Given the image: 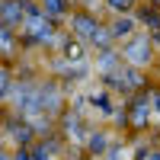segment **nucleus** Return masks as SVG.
Returning <instances> with one entry per match:
<instances>
[{
  "label": "nucleus",
  "mask_w": 160,
  "mask_h": 160,
  "mask_svg": "<svg viewBox=\"0 0 160 160\" xmlns=\"http://www.w3.org/2000/svg\"><path fill=\"white\" fill-rule=\"evenodd\" d=\"M112 3H115V10H128V3H131V0H112Z\"/></svg>",
  "instance_id": "7"
},
{
  "label": "nucleus",
  "mask_w": 160,
  "mask_h": 160,
  "mask_svg": "<svg viewBox=\"0 0 160 160\" xmlns=\"http://www.w3.org/2000/svg\"><path fill=\"white\" fill-rule=\"evenodd\" d=\"M128 29H131V22H128V19L115 22V35H128Z\"/></svg>",
  "instance_id": "5"
},
{
  "label": "nucleus",
  "mask_w": 160,
  "mask_h": 160,
  "mask_svg": "<svg viewBox=\"0 0 160 160\" xmlns=\"http://www.w3.org/2000/svg\"><path fill=\"white\" fill-rule=\"evenodd\" d=\"M16 160H29V157H26V154H19V157H16Z\"/></svg>",
  "instance_id": "9"
},
{
  "label": "nucleus",
  "mask_w": 160,
  "mask_h": 160,
  "mask_svg": "<svg viewBox=\"0 0 160 160\" xmlns=\"http://www.w3.org/2000/svg\"><path fill=\"white\" fill-rule=\"evenodd\" d=\"M74 29L83 35V38H99V29H96L93 19H87V16H74Z\"/></svg>",
  "instance_id": "3"
},
{
  "label": "nucleus",
  "mask_w": 160,
  "mask_h": 160,
  "mask_svg": "<svg viewBox=\"0 0 160 160\" xmlns=\"http://www.w3.org/2000/svg\"><path fill=\"white\" fill-rule=\"evenodd\" d=\"M151 55V48H148V38H138V42H131L128 45V58L135 61V64H144Z\"/></svg>",
  "instance_id": "2"
},
{
  "label": "nucleus",
  "mask_w": 160,
  "mask_h": 160,
  "mask_svg": "<svg viewBox=\"0 0 160 160\" xmlns=\"http://www.w3.org/2000/svg\"><path fill=\"white\" fill-rule=\"evenodd\" d=\"M3 16H7V26H13V22H19V16H22V10H16V3H7V10H3Z\"/></svg>",
  "instance_id": "4"
},
{
  "label": "nucleus",
  "mask_w": 160,
  "mask_h": 160,
  "mask_svg": "<svg viewBox=\"0 0 160 160\" xmlns=\"http://www.w3.org/2000/svg\"><path fill=\"white\" fill-rule=\"evenodd\" d=\"M26 26H29V32H32L35 38H51V26H48L42 16H38L35 10L29 13V22H26Z\"/></svg>",
  "instance_id": "1"
},
{
  "label": "nucleus",
  "mask_w": 160,
  "mask_h": 160,
  "mask_svg": "<svg viewBox=\"0 0 160 160\" xmlns=\"http://www.w3.org/2000/svg\"><path fill=\"white\" fill-rule=\"evenodd\" d=\"M45 3H48L51 13H61V0H45Z\"/></svg>",
  "instance_id": "6"
},
{
  "label": "nucleus",
  "mask_w": 160,
  "mask_h": 160,
  "mask_svg": "<svg viewBox=\"0 0 160 160\" xmlns=\"http://www.w3.org/2000/svg\"><path fill=\"white\" fill-rule=\"evenodd\" d=\"M148 160H160V154H151V157H148Z\"/></svg>",
  "instance_id": "8"
},
{
  "label": "nucleus",
  "mask_w": 160,
  "mask_h": 160,
  "mask_svg": "<svg viewBox=\"0 0 160 160\" xmlns=\"http://www.w3.org/2000/svg\"><path fill=\"white\" fill-rule=\"evenodd\" d=\"M157 106H160V96H157Z\"/></svg>",
  "instance_id": "10"
}]
</instances>
